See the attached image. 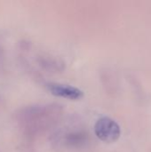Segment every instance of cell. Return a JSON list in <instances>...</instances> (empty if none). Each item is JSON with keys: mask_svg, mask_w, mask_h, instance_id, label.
<instances>
[{"mask_svg": "<svg viewBox=\"0 0 151 152\" xmlns=\"http://www.w3.org/2000/svg\"><path fill=\"white\" fill-rule=\"evenodd\" d=\"M44 86L53 95L57 97L71 101H78L84 97V92L81 89L70 85L56 82H48Z\"/></svg>", "mask_w": 151, "mask_h": 152, "instance_id": "obj_4", "label": "cell"}, {"mask_svg": "<svg viewBox=\"0 0 151 152\" xmlns=\"http://www.w3.org/2000/svg\"><path fill=\"white\" fill-rule=\"evenodd\" d=\"M4 67V52L2 46H0V70Z\"/></svg>", "mask_w": 151, "mask_h": 152, "instance_id": "obj_6", "label": "cell"}, {"mask_svg": "<svg viewBox=\"0 0 151 152\" xmlns=\"http://www.w3.org/2000/svg\"><path fill=\"white\" fill-rule=\"evenodd\" d=\"M0 100H1V97H0Z\"/></svg>", "mask_w": 151, "mask_h": 152, "instance_id": "obj_7", "label": "cell"}, {"mask_svg": "<svg viewBox=\"0 0 151 152\" xmlns=\"http://www.w3.org/2000/svg\"><path fill=\"white\" fill-rule=\"evenodd\" d=\"M54 142L67 148H81L85 146L89 139L88 134L83 129L67 130L58 132L54 134Z\"/></svg>", "mask_w": 151, "mask_h": 152, "instance_id": "obj_3", "label": "cell"}, {"mask_svg": "<svg viewBox=\"0 0 151 152\" xmlns=\"http://www.w3.org/2000/svg\"><path fill=\"white\" fill-rule=\"evenodd\" d=\"M36 62L41 69L52 73H61L66 68L65 62L61 59L50 54L38 55L36 57Z\"/></svg>", "mask_w": 151, "mask_h": 152, "instance_id": "obj_5", "label": "cell"}, {"mask_svg": "<svg viewBox=\"0 0 151 152\" xmlns=\"http://www.w3.org/2000/svg\"><path fill=\"white\" fill-rule=\"evenodd\" d=\"M63 111V106L59 103L34 104L21 108L15 118L22 134L29 139H35L56 126Z\"/></svg>", "mask_w": 151, "mask_h": 152, "instance_id": "obj_1", "label": "cell"}, {"mask_svg": "<svg viewBox=\"0 0 151 152\" xmlns=\"http://www.w3.org/2000/svg\"><path fill=\"white\" fill-rule=\"evenodd\" d=\"M94 133L101 141L107 143H112L118 140L121 130L115 120L108 117H103L99 118L95 123Z\"/></svg>", "mask_w": 151, "mask_h": 152, "instance_id": "obj_2", "label": "cell"}]
</instances>
